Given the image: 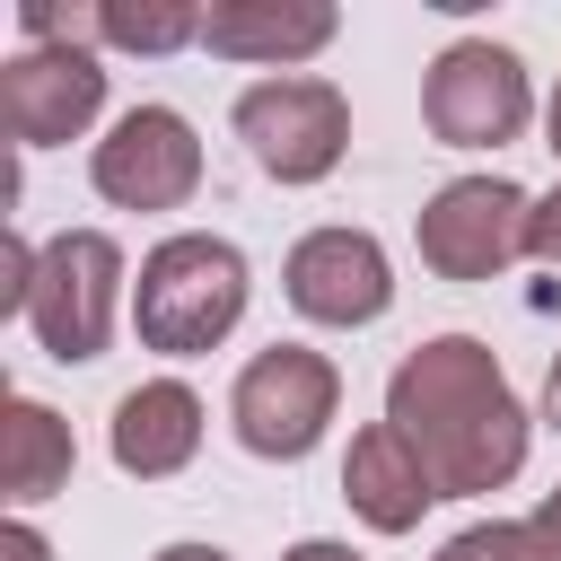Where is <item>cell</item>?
I'll return each instance as SVG.
<instances>
[{
  "label": "cell",
  "instance_id": "1",
  "mask_svg": "<svg viewBox=\"0 0 561 561\" xmlns=\"http://www.w3.org/2000/svg\"><path fill=\"white\" fill-rule=\"evenodd\" d=\"M386 421L412 438V456L430 465V482L447 500L500 491L526 465V403L508 394L500 359L473 333H438L421 342L394 377H386Z\"/></svg>",
  "mask_w": 561,
  "mask_h": 561
},
{
  "label": "cell",
  "instance_id": "2",
  "mask_svg": "<svg viewBox=\"0 0 561 561\" xmlns=\"http://www.w3.org/2000/svg\"><path fill=\"white\" fill-rule=\"evenodd\" d=\"M245 316V254L228 237H167L149 263H140V289H131V324L149 351L167 359H193L210 342H228Z\"/></svg>",
  "mask_w": 561,
  "mask_h": 561
},
{
  "label": "cell",
  "instance_id": "3",
  "mask_svg": "<svg viewBox=\"0 0 561 561\" xmlns=\"http://www.w3.org/2000/svg\"><path fill=\"white\" fill-rule=\"evenodd\" d=\"M114 298H123V245L105 228H61L35 263V289H26V324L35 342L70 368V359H105V333H114Z\"/></svg>",
  "mask_w": 561,
  "mask_h": 561
},
{
  "label": "cell",
  "instance_id": "4",
  "mask_svg": "<svg viewBox=\"0 0 561 561\" xmlns=\"http://www.w3.org/2000/svg\"><path fill=\"white\" fill-rule=\"evenodd\" d=\"M333 403H342V377H333V359H324V351H307V342H272V351H254V359L237 368L228 421H237V438H245L254 456H272V465H298V456L324 438Z\"/></svg>",
  "mask_w": 561,
  "mask_h": 561
},
{
  "label": "cell",
  "instance_id": "5",
  "mask_svg": "<svg viewBox=\"0 0 561 561\" xmlns=\"http://www.w3.org/2000/svg\"><path fill=\"white\" fill-rule=\"evenodd\" d=\"M237 140L272 184H324L351 140V105L324 79H254L237 96Z\"/></svg>",
  "mask_w": 561,
  "mask_h": 561
},
{
  "label": "cell",
  "instance_id": "6",
  "mask_svg": "<svg viewBox=\"0 0 561 561\" xmlns=\"http://www.w3.org/2000/svg\"><path fill=\"white\" fill-rule=\"evenodd\" d=\"M526 105H535L526 96V61L508 44H482V35L447 44L430 61V88H421V114H430V131L447 149H500V140H517Z\"/></svg>",
  "mask_w": 561,
  "mask_h": 561
},
{
  "label": "cell",
  "instance_id": "7",
  "mask_svg": "<svg viewBox=\"0 0 561 561\" xmlns=\"http://www.w3.org/2000/svg\"><path fill=\"white\" fill-rule=\"evenodd\" d=\"M526 219H535V202L508 175H456L421 210V263L438 280H491L526 254Z\"/></svg>",
  "mask_w": 561,
  "mask_h": 561
},
{
  "label": "cell",
  "instance_id": "8",
  "mask_svg": "<svg viewBox=\"0 0 561 561\" xmlns=\"http://www.w3.org/2000/svg\"><path fill=\"white\" fill-rule=\"evenodd\" d=\"M88 175H96V193H105L114 210H175V202H193V184H202V140H193V123H184L175 105H131V114L96 140Z\"/></svg>",
  "mask_w": 561,
  "mask_h": 561
},
{
  "label": "cell",
  "instance_id": "9",
  "mask_svg": "<svg viewBox=\"0 0 561 561\" xmlns=\"http://www.w3.org/2000/svg\"><path fill=\"white\" fill-rule=\"evenodd\" d=\"M105 105V70L96 53H70V44H26L9 70H0V131L18 149H53V140H79Z\"/></svg>",
  "mask_w": 561,
  "mask_h": 561
},
{
  "label": "cell",
  "instance_id": "10",
  "mask_svg": "<svg viewBox=\"0 0 561 561\" xmlns=\"http://www.w3.org/2000/svg\"><path fill=\"white\" fill-rule=\"evenodd\" d=\"M289 307L316 316V324H377L386 298H394V272H386V245L368 228H316L289 245Z\"/></svg>",
  "mask_w": 561,
  "mask_h": 561
},
{
  "label": "cell",
  "instance_id": "11",
  "mask_svg": "<svg viewBox=\"0 0 561 561\" xmlns=\"http://www.w3.org/2000/svg\"><path fill=\"white\" fill-rule=\"evenodd\" d=\"M342 500H351L377 535H403V526H421V508H430V500H447V491L430 482V465L412 456V438H403L394 421H377V430H359V438H351Z\"/></svg>",
  "mask_w": 561,
  "mask_h": 561
},
{
  "label": "cell",
  "instance_id": "12",
  "mask_svg": "<svg viewBox=\"0 0 561 561\" xmlns=\"http://www.w3.org/2000/svg\"><path fill=\"white\" fill-rule=\"evenodd\" d=\"M202 44L219 61H307L333 44V9L324 0H210Z\"/></svg>",
  "mask_w": 561,
  "mask_h": 561
},
{
  "label": "cell",
  "instance_id": "13",
  "mask_svg": "<svg viewBox=\"0 0 561 561\" xmlns=\"http://www.w3.org/2000/svg\"><path fill=\"white\" fill-rule=\"evenodd\" d=\"M193 447H202V403H193V386L149 377V386H131V394L114 403V465H123V473L167 482V473L193 465Z\"/></svg>",
  "mask_w": 561,
  "mask_h": 561
},
{
  "label": "cell",
  "instance_id": "14",
  "mask_svg": "<svg viewBox=\"0 0 561 561\" xmlns=\"http://www.w3.org/2000/svg\"><path fill=\"white\" fill-rule=\"evenodd\" d=\"M61 482H70V430H61L44 403L9 394V403H0V491H9L18 508H35V500H53Z\"/></svg>",
  "mask_w": 561,
  "mask_h": 561
},
{
  "label": "cell",
  "instance_id": "15",
  "mask_svg": "<svg viewBox=\"0 0 561 561\" xmlns=\"http://www.w3.org/2000/svg\"><path fill=\"white\" fill-rule=\"evenodd\" d=\"M438 561H561V491L517 526H465L438 543Z\"/></svg>",
  "mask_w": 561,
  "mask_h": 561
},
{
  "label": "cell",
  "instance_id": "16",
  "mask_svg": "<svg viewBox=\"0 0 561 561\" xmlns=\"http://www.w3.org/2000/svg\"><path fill=\"white\" fill-rule=\"evenodd\" d=\"M96 44H123V53H175V44H202V9L184 0H105L96 9Z\"/></svg>",
  "mask_w": 561,
  "mask_h": 561
},
{
  "label": "cell",
  "instance_id": "17",
  "mask_svg": "<svg viewBox=\"0 0 561 561\" xmlns=\"http://www.w3.org/2000/svg\"><path fill=\"white\" fill-rule=\"evenodd\" d=\"M526 254L561 272V193H543V202H535V219H526Z\"/></svg>",
  "mask_w": 561,
  "mask_h": 561
},
{
  "label": "cell",
  "instance_id": "18",
  "mask_svg": "<svg viewBox=\"0 0 561 561\" xmlns=\"http://www.w3.org/2000/svg\"><path fill=\"white\" fill-rule=\"evenodd\" d=\"M0 561H53V543H44L35 526H9V535H0Z\"/></svg>",
  "mask_w": 561,
  "mask_h": 561
},
{
  "label": "cell",
  "instance_id": "19",
  "mask_svg": "<svg viewBox=\"0 0 561 561\" xmlns=\"http://www.w3.org/2000/svg\"><path fill=\"white\" fill-rule=\"evenodd\" d=\"M280 561H359V552H351V543H324V535H316V543H289Z\"/></svg>",
  "mask_w": 561,
  "mask_h": 561
},
{
  "label": "cell",
  "instance_id": "20",
  "mask_svg": "<svg viewBox=\"0 0 561 561\" xmlns=\"http://www.w3.org/2000/svg\"><path fill=\"white\" fill-rule=\"evenodd\" d=\"M158 561H228V552H219V543H167Z\"/></svg>",
  "mask_w": 561,
  "mask_h": 561
},
{
  "label": "cell",
  "instance_id": "21",
  "mask_svg": "<svg viewBox=\"0 0 561 561\" xmlns=\"http://www.w3.org/2000/svg\"><path fill=\"white\" fill-rule=\"evenodd\" d=\"M543 421L561 430V359H552V377H543Z\"/></svg>",
  "mask_w": 561,
  "mask_h": 561
},
{
  "label": "cell",
  "instance_id": "22",
  "mask_svg": "<svg viewBox=\"0 0 561 561\" xmlns=\"http://www.w3.org/2000/svg\"><path fill=\"white\" fill-rule=\"evenodd\" d=\"M543 123H552V158H561V88H552V114Z\"/></svg>",
  "mask_w": 561,
  "mask_h": 561
}]
</instances>
